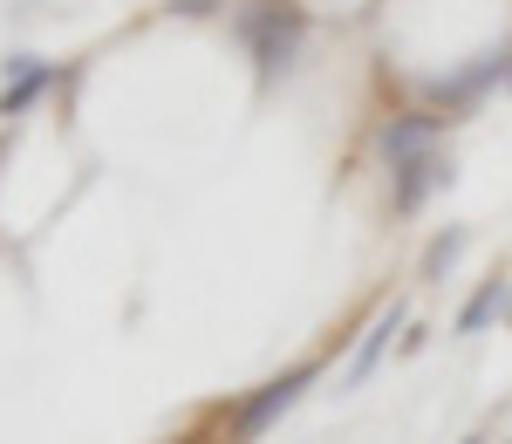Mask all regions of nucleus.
I'll use <instances>...</instances> for the list:
<instances>
[{
  "label": "nucleus",
  "mask_w": 512,
  "mask_h": 444,
  "mask_svg": "<svg viewBox=\"0 0 512 444\" xmlns=\"http://www.w3.org/2000/svg\"><path fill=\"white\" fill-rule=\"evenodd\" d=\"M239 41L253 48V62H260V82H274L294 55H301V35H308V14L294 7V0H246L239 7Z\"/></svg>",
  "instance_id": "f257e3e1"
},
{
  "label": "nucleus",
  "mask_w": 512,
  "mask_h": 444,
  "mask_svg": "<svg viewBox=\"0 0 512 444\" xmlns=\"http://www.w3.org/2000/svg\"><path fill=\"white\" fill-rule=\"evenodd\" d=\"M308 383H315V363H294V369H280L274 383H260V390H253V397L239 404V417H233V438H239V444H246V438H260V431L274 424L280 410H294V397H301Z\"/></svg>",
  "instance_id": "f03ea898"
},
{
  "label": "nucleus",
  "mask_w": 512,
  "mask_h": 444,
  "mask_svg": "<svg viewBox=\"0 0 512 444\" xmlns=\"http://www.w3.org/2000/svg\"><path fill=\"white\" fill-rule=\"evenodd\" d=\"M437 130H444V117H431V110H396L390 123H383V137H376V151L396 164H410V158H431V144H437Z\"/></svg>",
  "instance_id": "7ed1b4c3"
},
{
  "label": "nucleus",
  "mask_w": 512,
  "mask_h": 444,
  "mask_svg": "<svg viewBox=\"0 0 512 444\" xmlns=\"http://www.w3.org/2000/svg\"><path fill=\"white\" fill-rule=\"evenodd\" d=\"M48 82H55V69H48V62H35V55H14V62H7V82H0V117H21V110L35 103Z\"/></svg>",
  "instance_id": "20e7f679"
},
{
  "label": "nucleus",
  "mask_w": 512,
  "mask_h": 444,
  "mask_svg": "<svg viewBox=\"0 0 512 444\" xmlns=\"http://www.w3.org/2000/svg\"><path fill=\"white\" fill-rule=\"evenodd\" d=\"M390 178H396V185H390V205H396V212H417V205H424V192H431V185H444L451 171H444V164H437V151H431V158L396 164Z\"/></svg>",
  "instance_id": "39448f33"
},
{
  "label": "nucleus",
  "mask_w": 512,
  "mask_h": 444,
  "mask_svg": "<svg viewBox=\"0 0 512 444\" xmlns=\"http://www.w3.org/2000/svg\"><path fill=\"white\" fill-rule=\"evenodd\" d=\"M499 315H512V301H506V281L492 274V281H478V287H472V301L458 308V335H485V328L499 322Z\"/></svg>",
  "instance_id": "423d86ee"
},
{
  "label": "nucleus",
  "mask_w": 512,
  "mask_h": 444,
  "mask_svg": "<svg viewBox=\"0 0 512 444\" xmlns=\"http://www.w3.org/2000/svg\"><path fill=\"white\" fill-rule=\"evenodd\" d=\"M396 328H403V308H396V301H390V315H383V322L369 328V342H362V356H355L349 383H362V376H369V369H376V356H383V349H390V335H396Z\"/></svg>",
  "instance_id": "0eeeda50"
},
{
  "label": "nucleus",
  "mask_w": 512,
  "mask_h": 444,
  "mask_svg": "<svg viewBox=\"0 0 512 444\" xmlns=\"http://www.w3.org/2000/svg\"><path fill=\"white\" fill-rule=\"evenodd\" d=\"M458 253H465V233H444V240H431V253H424V267H451V260H458Z\"/></svg>",
  "instance_id": "6e6552de"
},
{
  "label": "nucleus",
  "mask_w": 512,
  "mask_h": 444,
  "mask_svg": "<svg viewBox=\"0 0 512 444\" xmlns=\"http://www.w3.org/2000/svg\"><path fill=\"white\" fill-rule=\"evenodd\" d=\"M465 444H485V438H465Z\"/></svg>",
  "instance_id": "1a4fd4ad"
}]
</instances>
